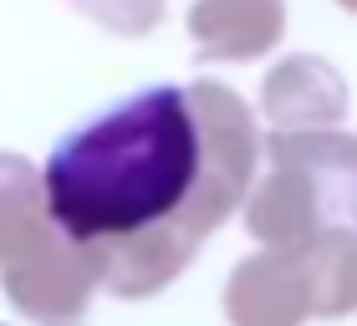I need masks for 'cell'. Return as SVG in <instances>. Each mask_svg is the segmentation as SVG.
Returning <instances> with one entry per match:
<instances>
[{
    "mask_svg": "<svg viewBox=\"0 0 357 326\" xmlns=\"http://www.w3.org/2000/svg\"><path fill=\"white\" fill-rule=\"evenodd\" d=\"M199 178L184 87H138L56 138L41 169L46 215L67 240H118L169 219Z\"/></svg>",
    "mask_w": 357,
    "mask_h": 326,
    "instance_id": "1",
    "label": "cell"
}]
</instances>
